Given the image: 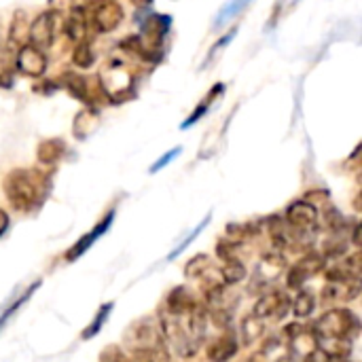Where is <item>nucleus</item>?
<instances>
[{
	"mask_svg": "<svg viewBox=\"0 0 362 362\" xmlns=\"http://www.w3.org/2000/svg\"><path fill=\"white\" fill-rule=\"evenodd\" d=\"M51 189L49 176L38 170H13L4 178V195L17 212H32L42 206Z\"/></svg>",
	"mask_w": 362,
	"mask_h": 362,
	"instance_id": "nucleus-1",
	"label": "nucleus"
},
{
	"mask_svg": "<svg viewBox=\"0 0 362 362\" xmlns=\"http://www.w3.org/2000/svg\"><path fill=\"white\" fill-rule=\"evenodd\" d=\"M100 85L108 100L125 102L134 89V74L127 70V66L123 62L110 59L100 70Z\"/></svg>",
	"mask_w": 362,
	"mask_h": 362,
	"instance_id": "nucleus-2",
	"label": "nucleus"
},
{
	"mask_svg": "<svg viewBox=\"0 0 362 362\" xmlns=\"http://www.w3.org/2000/svg\"><path fill=\"white\" fill-rule=\"evenodd\" d=\"M87 19L95 32L100 34L112 32L123 21V6L117 0H93Z\"/></svg>",
	"mask_w": 362,
	"mask_h": 362,
	"instance_id": "nucleus-3",
	"label": "nucleus"
},
{
	"mask_svg": "<svg viewBox=\"0 0 362 362\" xmlns=\"http://www.w3.org/2000/svg\"><path fill=\"white\" fill-rule=\"evenodd\" d=\"M57 13L55 11H45L40 13L30 25H28V45L40 49V51H47L53 42H55V36H57V30H55V23H57Z\"/></svg>",
	"mask_w": 362,
	"mask_h": 362,
	"instance_id": "nucleus-4",
	"label": "nucleus"
},
{
	"mask_svg": "<svg viewBox=\"0 0 362 362\" xmlns=\"http://www.w3.org/2000/svg\"><path fill=\"white\" fill-rule=\"evenodd\" d=\"M291 310V301L288 297L282 293V291H272L267 295H261L255 310H252V316L265 320V318H276V320H282Z\"/></svg>",
	"mask_w": 362,
	"mask_h": 362,
	"instance_id": "nucleus-5",
	"label": "nucleus"
},
{
	"mask_svg": "<svg viewBox=\"0 0 362 362\" xmlns=\"http://www.w3.org/2000/svg\"><path fill=\"white\" fill-rule=\"evenodd\" d=\"M15 64H17V70H19L21 74L32 76V78L45 74V70H47L45 51H40V49H36V47H32V45H21Z\"/></svg>",
	"mask_w": 362,
	"mask_h": 362,
	"instance_id": "nucleus-6",
	"label": "nucleus"
},
{
	"mask_svg": "<svg viewBox=\"0 0 362 362\" xmlns=\"http://www.w3.org/2000/svg\"><path fill=\"white\" fill-rule=\"evenodd\" d=\"M325 267V259L322 257H318V255H308V257H303L291 272H288V288H293V291H299V288H303V284L312 278V276H316L320 269Z\"/></svg>",
	"mask_w": 362,
	"mask_h": 362,
	"instance_id": "nucleus-7",
	"label": "nucleus"
},
{
	"mask_svg": "<svg viewBox=\"0 0 362 362\" xmlns=\"http://www.w3.org/2000/svg\"><path fill=\"white\" fill-rule=\"evenodd\" d=\"M112 221H115V212H108L91 231H87V233H85V235L66 252V261H76L78 257H83V255H85V252H87V250H89V248H91V246H93L110 227H112Z\"/></svg>",
	"mask_w": 362,
	"mask_h": 362,
	"instance_id": "nucleus-8",
	"label": "nucleus"
},
{
	"mask_svg": "<svg viewBox=\"0 0 362 362\" xmlns=\"http://www.w3.org/2000/svg\"><path fill=\"white\" fill-rule=\"evenodd\" d=\"M87 30H89L87 11L81 8V6H72V8H70V15L66 17V23H64L66 36H68L74 45H81V42H87Z\"/></svg>",
	"mask_w": 362,
	"mask_h": 362,
	"instance_id": "nucleus-9",
	"label": "nucleus"
},
{
	"mask_svg": "<svg viewBox=\"0 0 362 362\" xmlns=\"http://www.w3.org/2000/svg\"><path fill=\"white\" fill-rule=\"evenodd\" d=\"M238 354V339L231 329H225L223 335L208 348V358L212 362H229Z\"/></svg>",
	"mask_w": 362,
	"mask_h": 362,
	"instance_id": "nucleus-10",
	"label": "nucleus"
},
{
	"mask_svg": "<svg viewBox=\"0 0 362 362\" xmlns=\"http://www.w3.org/2000/svg\"><path fill=\"white\" fill-rule=\"evenodd\" d=\"M284 267H286L284 257H280L278 252H269V255L263 257V261H261V265L257 269L255 282H259L261 288H263V286L272 284L274 280H278V276L284 272Z\"/></svg>",
	"mask_w": 362,
	"mask_h": 362,
	"instance_id": "nucleus-11",
	"label": "nucleus"
},
{
	"mask_svg": "<svg viewBox=\"0 0 362 362\" xmlns=\"http://www.w3.org/2000/svg\"><path fill=\"white\" fill-rule=\"evenodd\" d=\"M195 308H197L195 299L189 293V288H185V286L174 288L168 297V303H165V310L174 316H189Z\"/></svg>",
	"mask_w": 362,
	"mask_h": 362,
	"instance_id": "nucleus-12",
	"label": "nucleus"
},
{
	"mask_svg": "<svg viewBox=\"0 0 362 362\" xmlns=\"http://www.w3.org/2000/svg\"><path fill=\"white\" fill-rule=\"evenodd\" d=\"M250 4H252V0H227V4H223V6H221V11L216 13L212 28H214V30L225 28V25H227V23H231L235 17H240V15H242Z\"/></svg>",
	"mask_w": 362,
	"mask_h": 362,
	"instance_id": "nucleus-13",
	"label": "nucleus"
},
{
	"mask_svg": "<svg viewBox=\"0 0 362 362\" xmlns=\"http://www.w3.org/2000/svg\"><path fill=\"white\" fill-rule=\"evenodd\" d=\"M98 125H100L98 115H95L91 108H85V110H81V112L76 115V119H74V123H72V129H74V134H76L81 140H85L87 136H91V134L98 129Z\"/></svg>",
	"mask_w": 362,
	"mask_h": 362,
	"instance_id": "nucleus-14",
	"label": "nucleus"
},
{
	"mask_svg": "<svg viewBox=\"0 0 362 362\" xmlns=\"http://www.w3.org/2000/svg\"><path fill=\"white\" fill-rule=\"evenodd\" d=\"M314 308H316L314 295L310 291H305V288H299V293H297V297H295V301L291 305L293 316L295 318H308V316H312Z\"/></svg>",
	"mask_w": 362,
	"mask_h": 362,
	"instance_id": "nucleus-15",
	"label": "nucleus"
},
{
	"mask_svg": "<svg viewBox=\"0 0 362 362\" xmlns=\"http://www.w3.org/2000/svg\"><path fill=\"white\" fill-rule=\"evenodd\" d=\"M223 91H225V85H223V83H216V87H214V89H212V91H210V93L206 95V100H204V102H202V104L197 106V110H195V112H191V117H189V119H187V121H185V123H182L180 127H182V129H187V127L195 125V123H197V121H199V119H202V117H204V115L208 112V108L212 106L214 98L223 95Z\"/></svg>",
	"mask_w": 362,
	"mask_h": 362,
	"instance_id": "nucleus-16",
	"label": "nucleus"
},
{
	"mask_svg": "<svg viewBox=\"0 0 362 362\" xmlns=\"http://www.w3.org/2000/svg\"><path fill=\"white\" fill-rule=\"evenodd\" d=\"M210 269H212L210 257H208V255H197V257H193V259L187 263L185 276H187L189 280H197V278H204Z\"/></svg>",
	"mask_w": 362,
	"mask_h": 362,
	"instance_id": "nucleus-17",
	"label": "nucleus"
},
{
	"mask_svg": "<svg viewBox=\"0 0 362 362\" xmlns=\"http://www.w3.org/2000/svg\"><path fill=\"white\" fill-rule=\"evenodd\" d=\"M112 303H104L100 310H98V314H95V318L89 322V327L83 331V335H81V339L83 341H87V339H91V337H95L100 331H102V327L106 325V320H108V316H110V312H112Z\"/></svg>",
	"mask_w": 362,
	"mask_h": 362,
	"instance_id": "nucleus-18",
	"label": "nucleus"
},
{
	"mask_svg": "<svg viewBox=\"0 0 362 362\" xmlns=\"http://www.w3.org/2000/svg\"><path fill=\"white\" fill-rule=\"evenodd\" d=\"M261 335H263V320L252 316V314L246 316L244 322H242V341H244V346L255 344Z\"/></svg>",
	"mask_w": 362,
	"mask_h": 362,
	"instance_id": "nucleus-19",
	"label": "nucleus"
},
{
	"mask_svg": "<svg viewBox=\"0 0 362 362\" xmlns=\"http://www.w3.org/2000/svg\"><path fill=\"white\" fill-rule=\"evenodd\" d=\"M210 221H212V214H206V216H204V221H202V223H199V225H197V227H195V229H193V231H191V233H189V235H187V238H185V240H182V242H180V244H178L170 255H168V261H174L176 257H180V255H182V252H185V250H187V248H189V246H191V244H193V242L204 233V229L210 225Z\"/></svg>",
	"mask_w": 362,
	"mask_h": 362,
	"instance_id": "nucleus-20",
	"label": "nucleus"
},
{
	"mask_svg": "<svg viewBox=\"0 0 362 362\" xmlns=\"http://www.w3.org/2000/svg\"><path fill=\"white\" fill-rule=\"evenodd\" d=\"M221 278L225 284H238L246 278V267L238 261V259H227L225 267L221 272Z\"/></svg>",
	"mask_w": 362,
	"mask_h": 362,
	"instance_id": "nucleus-21",
	"label": "nucleus"
},
{
	"mask_svg": "<svg viewBox=\"0 0 362 362\" xmlns=\"http://www.w3.org/2000/svg\"><path fill=\"white\" fill-rule=\"evenodd\" d=\"M64 153V144L57 140H47L38 146V159L42 163H55Z\"/></svg>",
	"mask_w": 362,
	"mask_h": 362,
	"instance_id": "nucleus-22",
	"label": "nucleus"
},
{
	"mask_svg": "<svg viewBox=\"0 0 362 362\" xmlns=\"http://www.w3.org/2000/svg\"><path fill=\"white\" fill-rule=\"evenodd\" d=\"M8 34H11V40L17 42V45H23V40L28 38V25H25V13L23 11L15 13Z\"/></svg>",
	"mask_w": 362,
	"mask_h": 362,
	"instance_id": "nucleus-23",
	"label": "nucleus"
},
{
	"mask_svg": "<svg viewBox=\"0 0 362 362\" xmlns=\"http://www.w3.org/2000/svg\"><path fill=\"white\" fill-rule=\"evenodd\" d=\"M38 288H40V280H36L34 284H30V286H28V291H25L23 295H19V299H15V301L11 303V308H8V310H4V312H2V316H0V327H2V325H4V322H6V320H8V318H11V316H13V314H15V312H17V310H19V308H21V305H23V303H25L34 293H36V291H38Z\"/></svg>",
	"mask_w": 362,
	"mask_h": 362,
	"instance_id": "nucleus-24",
	"label": "nucleus"
},
{
	"mask_svg": "<svg viewBox=\"0 0 362 362\" xmlns=\"http://www.w3.org/2000/svg\"><path fill=\"white\" fill-rule=\"evenodd\" d=\"M74 47H76V49H74V55H72L74 64H76L78 68H87V66H91V62H93V53H91L89 45H87V42H81V45H74Z\"/></svg>",
	"mask_w": 362,
	"mask_h": 362,
	"instance_id": "nucleus-25",
	"label": "nucleus"
},
{
	"mask_svg": "<svg viewBox=\"0 0 362 362\" xmlns=\"http://www.w3.org/2000/svg\"><path fill=\"white\" fill-rule=\"evenodd\" d=\"M180 153H182V146H174V148H170L165 155H161V157H159V159H157V161L151 165V170H148V172H151V174H157V172H161V170H163L165 165H170V163H172V161H174V159L180 155Z\"/></svg>",
	"mask_w": 362,
	"mask_h": 362,
	"instance_id": "nucleus-26",
	"label": "nucleus"
},
{
	"mask_svg": "<svg viewBox=\"0 0 362 362\" xmlns=\"http://www.w3.org/2000/svg\"><path fill=\"white\" fill-rule=\"evenodd\" d=\"M235 34H238V28H233V30H231L227 36H223V38H221V40H218V42H216L212 49H210V53H208V57H206L204 66H206L208 62H212V59H214V57H216V55H218V53H221V51H223V49H225V47H227V45H229V42L235 38ZM204 66H202V68H204Z\"/></svg>",
	"mask_w": 362,
	"mask_h": 362,
	"instance_id": "nucleus-27",
	"label": "nucleus"
},
{
	"mask_svg": "<svg viewBox=\"0 0 362 362\" xmlns=\"http://www.w3.org/2000/svg\"><path fill=\"white\" fill-rule=\"evenodd\" d=\"M100 362H125V356H123V352L117 346H110L108 350L102 352Z\"/></svg>",
	"mask_w": 362,
	"mask_h": 362,
	"instance_id": "nucleus-28",
	"label": "nucleus"
},
{
	"mask_svg": "<svg viewBox=\"0 0 362 362\" xmlns=\"http://www.w3.org/2000/svg\"><path fill=\"white\" fill-rule=\"evenodd\" d=\"M303 362H331V356L322 348H314L312 352L303 356Z\"/></svg>",
	"mask_w": 362,
	"mask_h": 362,
	"instance_id": "nucleus-29",
	"label": "nucleus"
},
{
	"mask_svg": "<svg viewBox=\"0 0 362 362\" xmlns=\"http://www.w3.org/2000/svg\"><path fill=\"white\" fill-rule=\"evenodd\" d=\"M6 229H8V216L4 210H0V238L6 233Z\"/></svg>",
	"mask_w": 362,
	"mask_h": 362,
	"instance_id": "nucleus-30",
	"label": "nucleus"
},
{
	"mask_svg": "<svg viewBox=\"0 0 362 362\" xmlns=\"http://www.w3.org/2000/svg\"><path fill=\"white\" fill-rule=\"evenodd\" d=\"M132 2H134L136 6H144V4H151L153 0H132Z\"/></svg>",
	"mask_w": 362,
	"mask_h": 362,
	"instance_id": "nucleus-31",
	"label": "nucleus"
},
{
	"mask_svg": "<svg viewBox=\"0 0 362 362\" xmlns=\"http://www.w3.org/2000/svg\"><path fill=\"white\" fill-rule=\"evenodd\" d=\"M331 362H348L346 358H331Z\"/></svg>",
	"mask_w": 362,
	"mask_h": 362,
	"instance_id": "nucleus-32",
	"label": "nucleus"
},
{
	"mask_svg": "<svg viewBox=\"0 0 362 362\" xmlns=\"http://www.w3.org/2000/svg\"><path fill=\"white\" fill-rule=\"evenodd\" d=\"M276 362H291V358H282V361H276Z\"/></svg>",
	"mask_w": 362,
	"mask_h": 362,
	"instance_id": "nucleus-33",
	"label": "nucleus"
},
{
	"mask_svg": "<svg viewBox=\"0 0 362 362\" xmlns=\"http://www.w3.org/2000/svg\"><path fill=\"white\" fill-rule=\"evenodd\" d=\"M89 2H93V0H89Z\"/></svg>",
	"mask_w": 362,
	"mask_h": 362,
	"instance_id": "nucleus-34",
	"label": "nucleus"
}]
</instances>
